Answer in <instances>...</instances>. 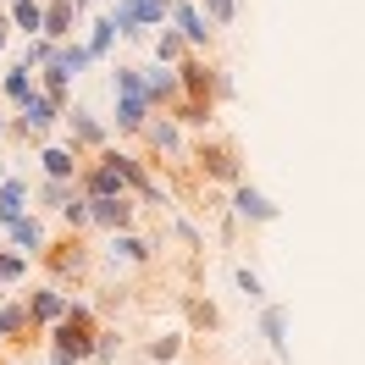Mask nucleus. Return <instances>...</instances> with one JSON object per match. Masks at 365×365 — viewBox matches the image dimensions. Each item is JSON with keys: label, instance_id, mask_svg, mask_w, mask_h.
I'll return each instance as SVG.
<instances>
[{"label": "nucleus", "instance_id": "40", "mask_svg": "<svg viewBox=\"0 0 365 365\" xmlns=\"http://www.w3.org/2000/svg\"><path fill=\"white\" fill-rule=\"evenodd\" d=\"M45 365H83V360H72V354H56V349H50V360Z\"/></svg>", "mask_w": 365, "mask_h": 365}, {"label": "nucleus", "instance_id": "10", "mask_svg": "<svg viewBox=\"0 0 365 365\" xmlns=\"http://www.w3.org/2000/svg\"><path fill=\"white\" fill-rule=\"evenodd\" d=\"M144 150H150V155H166V160H188V138H182V128L178 122H172V116L166 111H155L150 116V122H144Z\"/></svg>", "mask_w": 365, "mask_h": 365}, {"label": "nucleus", "instance_id": "7", "mask_svg": "<svg viewBox=\"0 0 365 365\" xmlns=\"http://www.w3.org/2000/svg\"><path fill=\"white\" fill-rule=\"evenodd\" d=\"M277 216H282V205H277L266 188H255L250 178L232 182V222H244V227H272Z\"/></svg>", "mask_w": 365, "mask_h": 365}, {"label": "nucleus", "instance_id": "13", "mask_svg": "<svg viewBox=\"0 0 365 365\" xmlns=\"http://www.w3.org/2000/svg\"><path fill=\"white\" fill-rule=\"evenodd\" d=\"M78 17H83V0H45V28H39V39H50V45L78 39Z\"/></svg>", "mask_w": 365, "mask_h": 365}, {"label": "nucleus", "instance_id": "36", "mask_svg": "<svg viewBox=\"0 0 365 365\" xmlns=\"http://www.w3.org/2000/svg\"><path fill=\"white\" fill-rule=\"evenodd\" d=\"M200 11H205V23L210 28H227L232 17H238V0H194Z\"/></svg>", "mask_w": 365, "mask_h": 365}, {"label": "nucleus", "instance_id": "16", "mask_svg": "<svg viewBox=\"0 0 365 365\" xmlns=\"http://www.w3.org/2000/svg\"><path fill=\"white\" fill-rule=\"evenodd\" d=\"M116 106H111V122H106V128H116V133L122 138H138L144 133V122H150V100H144V94H111Z\"/></svg>", "mask_w": 365, "mask_h": 365}, {"label": "nucleus", "instance_id": "20", "mask_svg": "<svg viewBox=\"0 0 365 365\" xmlns=\"http://www.w3.org/2000/svg\"><path fill=\"white\" fill-rule=\"evenodd\" d=\"M28 200H34V188H28V178H17V172H11V178L0 182V232L11 227V222H17V216H28Z\"/></svg>", "mask_w": 365, "mask_h": 365}, {"label": "nucleus", "instance_id": "44", "mask_svg": "<svg viewBox=\"0 0 365 365\" xmlns=\"http://www.w3.org/2000/svg\"><path fill=\"white\" fill-rule=\"evenodd\" d=\"M6 299H11V288H6V282H0V304H6Z\"/></svg>", "mask_w": 365, "mask_h": 365}, {"label": "nucleus", "instance_id": "35", "mask_svg": "<svg viewBox=\"0 0 365 365\" xmlns=\"http://www.w3.org/2000/svg\"><path fill=\"white\" fill-rule=\"evenodd\" d=\"M28 266H34V260H23L17 250H0V282H6V288L28 282Z\"/></svg>", "mask_w": 365, "mask_h": 365}, {"label": "nucleus", "instance_id": "27", "mask_svg": "<svg viewBox=\"0 0 365 365\" xmlns=\"http://www.w3.org/2000/svg\"><path fill=\"white\" fill-rule=\"evenodd\" d=\"M111 45H116V28H111V17L100 11V17L89 23V34H83V50H89V61H106Z\"/></svg>", "mask_w": 365, "mask_h": 365}, {"label": "nucleus", "instance_id": "14", "mask_svg": "<svg viewBox=\"0 0 365 365\" xmlns=\"http://www.w3.org/2000/svg\"><path fill=\"white\" fill-rule=\"evenodd\" d=\"M6 250H17L23 260H39V255L50 250V232H45V222L28 210V216H17L11 227H6Z\"/></svg>", "mask_w": 365, "mask_h": 365}, {"label": "nucleus", "instance_id": "38", "mask_svg": "<svg viewBox=\"0 0 365 365\" xmlns=\"http://www.w3.org/2000/svg\"><path fill=\"white\" fill-rule=\"evenodd\" d=\"M116 349H122V338H116V332H100V343H94V360H116Z\"/></svg>", "mask_w": 365, "mask_h": 365}, {"label": "nucleus", "instance_id": "39", "mask_svg": "<svg viewBox=\"0 0 365 365\" xmlns=\"http://www.w3.org/2000/svg\"><path fill=\"white\" fill-rule=\"evenodd\" d=\"M178 238H182V244H194V250H200V244H205V238H200V227H194V222H188V216H178Z\"/></svg>", "mask_w": 365, "mask_h": 365}, {"label": "nucleus", "instance_id": "23", "mask_svg": "<svg viewBox=\"0 0 365 365\" xmlns=\"http://www.w3.org/2000/svg\"><path fill=\"white\" fill-rule=\"evenodd\" d=\"M122 6H128V17H133L144 34H160L166 17H172V0H122Z\"/></svg>", "mask_w": 365, "mask_h": 365}, {"label": "nucleus", "instance_id": "18", "mask_svg": "<svg viewBox=\"0 0 365 365\" xmlns=\"http://www.w3.org/2000/svg\"><path fill=\"white\" fill-rule=\"evenodd\" d=\"M39 172H45L50 182H78L83 155H78L72 144H39Z\"/></svg>", "mask_w": 365, "mask_h": 365}, {"label": "nucleus", "instance_id": "28", "mask_svg": "<svg viewBox=\"0 0 365 365\" xmlns=\"http://www.w3.org/2000/svg\"><path fill=\"white\" fill-rule=\"evenodd\" d=\"M34 200H39L45 210H61V205L78 200V182H50V178H39V182H34Z\"/></svg>", "mask_w": 365, "mask_h": 365}, {"label": "nucleus", "instance_id": "45", "mask_svg": "<svg viewBox=\"0 0 365 365\" xmlns=\"http://www.w3.org/2000/svg\"><path fill=\"white\" fill-rule=\"evenodd\" d=\"M260 365H277V360H260Z\"/></svg>", "mask_w": 365, "mask_h": 365}, {"label": "nucleus", "instance_id": "34", "mask_svg": "<svg viewBox=\"0 0 365 365\" xmlns=\"http://www.w3.org/2000/svg\"><path fill=\"white\" fill-rule=\"evenodd\" d=\"M178 354H182V332H166V338H155L150 349H144V360H150V365H172Z\"/></svg>", "mask_w": 365, "mask_h": 365}, {"label": "nucleus", "instance_id": "33", "mask_svg": "<svg viewBox=\"0 0 365 365\" xmlns=\"http://www.w3.org/2000/svg\"><path fill=\"white\" fill-rule=\"evenodd\" d=\"M232 282H238V294L250 299L255 310H260V304H272V299H266V282H260V272H255V266H238V272H232Z\"/></svg>", "mask_w": 365, "mask_h": 365}, {"label": "nucleus", "instance_id": "6", "mask_svg": "<svg viewBox=\"0 0 365 365\" xmlns=\"http://www.w3.org/2000/svg\"><path fill=\"white\" fill-rule=\"evenodd\" d=\"M166 28H178V39L188 45V56H210V45H216V28L205 23V11H200L194 0H172Z\"/></svg>", "mask_w": 365, "mask_h": 365}, {"label": "nucleus", "instance_id": "5", "mask_svg": "<svg viewBox=\"0 0 365 365\" xmlns=\"http://www.w3.org/2000/svg\"><path fill=\"white\" fill-rule=\"evenodd\" d=\"M61 122H67V144L78 150V155H100L106 144H111V128H106V116L94 111V106H83V100H72L67 111H61Z\"/></svg>", "mask_w": 365, "mask_h": 365}, {"label": "nucleus", "instance_id": "15", "mask_svg": "<svg viewBox=\"0 0 365 365\" xmlns=\"http://www.w3.org/2000/svg\"><path fill=\"white\" fill-rule=\"evenodd\" d=\"M260 338H266V349H272L277 365H288V327H294V316H288V304H260Z\"/></svg>", "mask_w": 365, "mask_h": 365}, {"label": "nucleus", "instance_id": "21", "mask_svg": "<svg viewBox=\"0 0 365 365\" xmlns=\"http://www.w3.org/2000/svg\"><path fill=\"white\" fill-rule=\"evenodd\" d=\"M6 17H11V34L39 39V28H45V0H6Z\"/></svg>", "mask_w": 365, "mask_h": 365}, {"label": "nucleus", "instance_id": "9", "mask_svg": "<svg viewBox=\"0 0 365 365\" xmlns=\"http://www.w3.org/2000/svg\"><path fill=\"white\" fill-rule=\"evenodd\" d=\"M39 266H45V272L56 277V288H61L67 277H83V272H89V244L67 232V238H56V244L39 255Z\"/></svg>", "mask_w": 365, "mask_h": 365}, {"label": "nucleus", "instance_id": "26", "mask_svg": "<svg viewBox=\"0 0 365 365\" xmlns=\"http://www.w3.org/2000/svg\"><path fill=\"white\" fill-rule=\"evenodd\" d=\"M150 56H155V67H178L188 45L178 39V28H160V34H150Z\"/></svg>", "mask_w": 365, "mask_h": 365}, {"label": "nucleus", "instance_id": "11", "mask_svg": "<svg viewBox=\"0 0 365 365\" xmlns=\"http://www.w3.org/2000/svg\"><path fill=\"white\" fill-rule=\"evenodd\" d=\"M160 244H150V238H138V232H111L106 238V266L111 272H128V266H150L155 260Z\"/></svg>", "mask_w": 365, "mask_h": 365}, {"label": "nucleus", "instance_id": "3", "mask_svg": "<svg viewBox=\"0 0 365 365\" xmlns=\"http://www.w3.org/2000/svg\"><path fill=\"white\" fill-rule=\"evenodd\" d=\"M178 89H182V100L216 106V100H232V72L216 67L210 56H182L178 61Z\"/></svg>", "mask_w": 365, "mask_h": 365}, {"label": "nucleus", "instance_id": "8", "mask_svg": "<svg viewBox=\"0 0 365 365\" xmlns=\"http://www.w3.org/2000/svg\"><path fill=\"white\" fill-rule=\"evenodd\" d=\"M67 304H72V294L56 288V282H34L23 294V310H28V321H34V332H50L56 321L67 316Z\"/></svg>", "mask_w": 365, "mask_h": 365}, {"label": "nucleus", "instance_id": "2", "mask_svg": "<svg viewBox=\"0 0 365 365\" xmlns=\"http://www.w3.org/2000/svg\"><path fill=\"white\" fill-rule=\"evenodd\" d=\"M45 338H50V349H56V354H72V360L89 365V360H94V343H100V321H94V310L83 304V299H72L67 316L56 321Z\"/></svg>", "mask_w": 365, "mask_h": 365}, {"label": "nucleus", "instance_id": "37", "mask_svg": "<svg viewBox=\"0 0 365 365\" xmlns=\"http://www.w3.org/2000/svg\"><path fill=\"white\" fill-rule=\"evenodd\" d=\"M50 56H56V45H50V39H28V50L23 56H17V67H28V72H39L50 61Z\"/></svg>", "mask_w": 365, "mask_h": 365}, {"label": "nucleus", "instance_id": "17", "mask_svg": "<svg viewBox=\"0 0 365 365\" xmlns=\"http://www.w3.org/2000/svg\"><path fill=\"white\" fill-rule=\"evenodd\" d=\"M89 222L106 232V238H111V232H133L138 205L133 200H89Z\"/></svg>", "mask_w": 365, "mask_h": 365}, {"label": "nucleus", "instance_id": "43", "mask_svg": "<svg viewBox=\"0 0 365 365\" xmlns=\"http://www.w3.org/2000/svg\"><path fill=\"white\" fill-rule=\"evenodd\" d=\"M6 178H11V166H6V160H0V182H6Z\"/></svg>", "mask_w": 365, "mask_h": 365}, {"label": "nucleus", "instance_id": "30", "mask_svg": "<svg viewBox=\"0 0 365 365\" xmlns=\"http://www.w3.org/2000/svg\"><path fill=\"white\" fill-rule=\"evenodd\" d=\"M111 94H144V67L116 61V67H111Z\"/></svg>", "mask_w": 365, "mask_h": 365}, {"label": "nucleus", "instance_id": "29", "mask_svg": "<svg viewBox=\"0 0 365 365\" xmlns=\"http://www.w3.org/2000/svg\"><path fill=\"white\" fill-rule=\"evenodd\" d=\"M0 94H6V100H11V111H17L28 94H34V72H28V67H11L6 78H0Z\"/></svg>", "mask_w": 365, "mask_h": 365}, {"label": "nucleus", "instance_id": "19", "mask_svg": "<svg viewBox=\"0 0 365 365\" xmlns=\"http://www.w3.org/2000/svg\"><path fill=\"white\" fill-rule=\"evenodd\" d=\"M144 100H150V111H166L172 100H182V89H178V67H144Z\"/></svg>", "mask_w": 365, "mask_h": 365}, {"label": "nucleus", "instance_id": "22", "mask_svg": "<svg viewBox=\"0 0 365 365\" xmlns=\"http://www.w3.org/2000/svg\"><path fill=\"white\" fill-rule=\"evenodd\" d=\"M166 116L178 122L182 133H210V116H216V106H200V100H172V106H166Z\"/></svg>", "mask_w": 365, "mask_h": 365}, {"label": "nucleus", "instance_id": "42", "mask_svg": "<svg viewBox=\"0 0 365 365\" xmlns=\"http://www.w3.org/2000/svg\"><path fill=\"white\" fill-rule=\"evenodd\" d=\"M6 138H11V116L0 111V144H6Z\"/></svg>", "mask_w": 365, "mask_h": 365}, {"label": "nucleus", "instance_id": "32", "mask_svg": "<svg viewBox=\"0 0 365 365\" xmlns=\"http://www.w3.org/2000/svg\"><path fill=\"white\" fill-rule=\"evenodd\" d=\"M56 61H61L72 78H83V72L94 67V61H89V50H83V39H67V45H56Z\"/></svg>", "mask_w": 365, "mask_h": 365}, {"label": "nucleus", "instance_id": "4", "mask_svg": "<svg viewBox=\"0 0 365 365\" xmlns=\"http://www.w3.org/2000/svg\"><path fill=\"white\" fill-rule=\"evenodd\" d=\"M188 160H194V172L205 182H244V155H238V144L232 138H216V133H200L188 144Z\"/></svg>", "mask_w": 365, "mask_h": 365}, {"label": "nucleus", "instance_id": "41", "mask_svg": "<svg viewBox=\"0 0 365 365\" xmlns=\"http://www.w3.org/2000/svg\"><path fill=\"white\" fill-rule=\"evenodd\" d=\"M6 39H11V17L0 11V50H6Z\"/></svg>", "mask_w": 365, "mask_h": 365}, {"label": "nucleus", "instance_id": "25", "mask_svg": "<svg viewBox=\"0 0 365 365\" xmlns=\"http://www.w3.org/2000/svg\"><path fill=\"white\" fill-rule=\"evenodd\" d=\"M182 316H188V327H194V332H216V327H222V310H216V299H200V294L182 299Z\"/></svg>", "mask_w": 365, "mask_h": 365}, {"label": "nucleus", "instance_id": "31", "mask_svg": "<svg viewBox=\"0 0 365 365\" xmlns=\"http://www.w3.org/2000/svg\"><path fill=\"white\" fill-rule=\"evenodd\" d=\"M56 216H61V227H67L72 238H83V232L94 227V222H89V200H83V194H78L72 205H61V210H56Z\"/></svg>", "mask_w": 365, "mask_h": 365}, {"label": "nucleus", "instance_id": "1", "mask_svg": "<svg viewBox=\"0 0 365 365\" xmlns=\"http://www.w3.org/2000/svg\"><path fill=\"white\" fill-rule=\"evenodd\" d=\"M94 160H106V166H111L116 178H122V188H128L133 200H144V205H155V210H178V205H172V188H166V182L155 178V172H150V160L138 155V150L106 144V150H100Z\"/></svg>", "mask_w": 365, "mask_h": 365}, {"label": "nucleus", "instance_id": "24", "mask_svg": "<svg viewBox=\"0 0 365 365\" xmlns=\"http://www.w3.org/2000/svg\"><path fill=\"white\" fill-rule=\"evenodd\" d=\"M28 332H34V321H28L23 299H6V304H0V338L6 343H28Z\"/></svg>", "mask_w": 365, "mask_h": 365}, {"label": "nucleus", "instance_id": "12", "mask_svg": "<svg viewBox=\"0 0 365 365\" xmlns=\"http://www.w3.org/2000/svg\"><path fill=\"white\" fill-rule=\"evenodd\" d=\"M78 194H83V200H133L106 160H83V172H78Z\"/></svg>", "mask_w": 365, "mask_h": 365}]
</instances>
